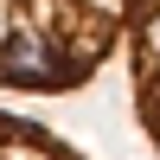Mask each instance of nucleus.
I'll return each mask as SVG.
<instances>
[{
    "label": "nucleus",
    "mask_w": 160,
    "mask_h": 160,
    "mask_svg": "<svg viewBox=\"0 0 160 160\" xmlns=\"http://www.w3.org/2000/svg\"><path fill=\"white\" fill-rule=\"evenodd\" d=\"M128 45V0H0V90H83Z\"/></svg>",
    "instance_id": "f257e3e1"
},
{
    "label": "nucleus",
    "mask_w": 160,
    "mask_h": 160,
    "mask_svg": "<svg viewBox=\"0 0 160 160\" xmlns=\"http://www.w3.org/2000/svg\"><path fill=\"white\" fill-rule=\"evenodd\" d=\"M128 83H135V115L160 154V0H128Z\"/></svg>",
    "instance_id": "f03ea898"
},
{
    "label": "nucleus",
    "mask_w": 160,
    "mask_h": 160,
    "mask_svg": "<svg viewBox=\"0 0 160 160\" xmlns=\"http://www.w3.org/2000/svg\"><path fill=\"white\" fill-rule=\"evenodd\" d=\"M0 160H83V154H77L64 135H51L45 122L0 109Z\"/></svg>",
    "instance_id": "7ed1b4c3"
}]
</instances>
